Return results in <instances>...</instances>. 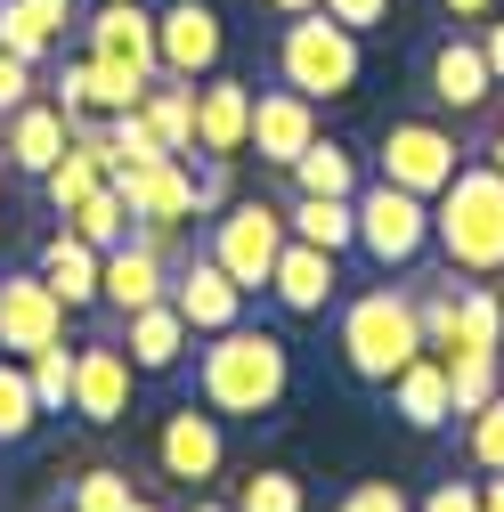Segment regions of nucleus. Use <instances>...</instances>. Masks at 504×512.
Masks as SVG:
<instances>
[{
  "instance_id": "obj_41",
  "label": "nucleus",
  "mask_w": 504,
  "mask_h": 512,
  "mask_svg": "<svg viewBox=\"0 0 504 512\" xmlns=\"http://www.w3.org/2000/svg\"><path fill=\"white\" fill-rule=\"evenodd\" d=\"M318 9L350 33H374V25H391V0H318Z\"/></svg>"
},
{
  "instance_id": "obj_1",
  "label": "nucleus",
  "mask_w": 504,
  "mask_h": 512,
  "mask_svg": "<svg viewBox=\"0 0 504 512\" xmlns=\"http://www.w3.org/2000/svg\"><path fill=\"white\" fill-rule=\"evenodd\" d=\"M285 391H293V350H285V334H269V326H220V334H204L196 342V399L228 423H261V415H277L285 407Z\"/></svg>"
},
{
  "instance_id": "obj_23",
  "label": "nucleus",
  "mask_w": 504,
  "mask_h": 512,
  "mask_svg": "<svg viewBox=\"0 0 504 512\" xmlns=\"http://www.w3.org/2000/svg\"><path fill=\"white\" fill-rule=\"evenodd\" d=\"M252 139V82H228V74H204L196 82V147L204 155H244Z\"/></svg>"
},
{
  "instance_id": "obj_10",
  "label": "nucleus",
  "mask_w": 504,
  "mask_h": 512,
  "mask_svg": "<svg viewBox=\"0 0 504 512\" xmlns=\"http://www.w3.org/2000/svg\"><path fill=\"white\" fill-rule=\"evenodd\" d=\"M155 57H163V74L171 82H204L220 74V57H228V25L212 0H171V9H155Z\"/></svg>"
},
{
  "instance_id": "obj_44",
  "label": "nucleus",
  "mask_w": 504,
  "mask_h": 512,
  "mask_svg": "<svg viewBox=\"0 0 504 512\" xmlns=\"http://www.w3.org/2000/svg\"><path fill=\"white\" fill-rule=\"evenodd\" d=\"M480 512H504V472H480Z\"/></svg>"
},
{
  "instance_id": "obj_40",
  "label": "nucleus",
  "mask_w": 504,
  "mask_h": 512,
  "mask_svg": "<svg viewBox=\"0 0 504 512\" xmlns=\"http://www.w3.org/2000/svg\"><path fill=\"white\" fill-rule=\"evenodd\" d=\"M25 98H41V82H33V66L17 49H0V114H17Z\"/></svg>"
},
{
  "instance_id": "obj_47",
  "label": "nucleus",
  "mask_w": 504,
  "mask_h": 512,
  "mask_svg": "<svg viewBox=\"0 0 504 512\" xmlns=\"http://www.w3.org/2000/svg\"><path fill=\"white\" fill-rule=\"evenodd\" d=\"M488 163H496V171H504V122H496V139H488Z\"/></svg>"
},
{
  "instance_id": "obj_5",
  "label": "nucleus",
  "mask_w": 504,
  "mask_h": 512,
  "mask_svg": "<svg viewBox=\"0 0 504 512\" xmlns=\"http://www.w3.org/2000/svg\"><path fill=\"white\" fill-rule=\"evenodd\" d=\"M456 171H464V139L448 122L407 114V122H383V139H374V179L407 187V196H439Z\"/></svg>"
},
{
  "instance_id": "obj_15",
  "label": "nucleus",
  "mask_w": 504,
  "mask_h": 512,
  "mask_svg": "<svg viewBox=\"0 0 504 512\" xmlns=\"http://www.w3.org/2000/svg\"><path fill=\"white\" fill-rule=\"evenodd\" d=\"M244 301H252V293L212 261V252H196V261H179V269H171V309L187 317V326H196V342H204V334H220V326H236Z\"/></svg>"
},
{
  "instance_id": "obj_39",
  "label": "nucleus",
  "mask_w": 504,
  "mask_h": 512,
  "mask_svg": "<svg viewBox=\"0 0 504 512\" xmlns=\"http://www.w3.org/2000/svg\"><path fill=\"white\" fill-rule=\"evenodd\" d=\"M415 512H480V480H431L423 496H415Z\"/></svg>"
},
{
  "instance_id": "obj_24",
  "label": "nucleus",
  "mask_w": 504,
  "mask_h": 512,
  "mask_svg": "<svg viewBox=\"0 0 504 512\" xmlns=\"http://www.w3.org/2000/svg\"><path fill=\"white\" fill-rule=\"evenodd\" d=\"M41 277H49V293H57V301L82 317V309H98V293H106V252H98V244H82L74 228H57V236L41 244Z\"/></svg>"
},
{
  "instance_id": "obj_6",
  "label": "nucleus",
  "mask_w": 504,
  "mask_h": 512,
  "mask_svg": "<svg viewBox=\"0 0 504 512\" xmlns=\"http://www.w3.org/2000/svg\"><path fill=\"white\" fill-rule=\"evenodd\" d=\"M285 244H293V228H285L277 204H220V212H212V236H204V252H212L244 293H269Z\"/></svg>"
},
{
  "instance_id": "obj_11",
  "label": "nucleus",
  "mask_w": 504,
  "mask_h": 512,
  "mask_svg": "<svg viewBox=\"0 0 504 512\" xmlns=\"http://www.w3.org/2000/svg\"><path fill=\"white\" fill-rule=\"evenodd\" d=\"M114 196L131 204V220H163V228H196L204 204H196V171H187V155H155V163H122L106 171Z\"/></svg>"
},
{
  "instance_id": "obj_4",
  "label": "nucleus",
  "mask_w": 504,
  "mask_h": 512,
  "mask_svg": "<svg viewBox=\"0 0 504 512\" xmlns=\"http://www.w3.org/2000/svg\"><path fill=\"white\" fill-rule=\"evenodd\" d=\"M277 74H285V90H301V98H350L358 74H366L358 33L334 25L326 9L285 17V33H277Z\"/></svg>"
},
{
  "instance_id": "obj_3",
  "label": "nucleus",
  "mask_w": 504,
  "mask_h": 512,
  "mask_svg": "<svg viewBox=\"0 0 504 512\" xmlns=\"http://www.w3.org/2000/svg\"><path fill=\"white\" fill-rule=\"evenodd\" d=\"M415 350H431V342H423V301H415V293L366 285V293L342 309V366H350L358 382H391Z\"/></svg>"
},
{
  "instance_id": "obj_27",
  "label": "nucleus",
  "mask_w": 504,
  "mask_h": 512,
  "mask_svg": "<svg viewBox=\"0 0 504 512\" xmlns=\"http://www.w3.org/2000/svg\"><path fill=\"white\" fill-rule=\"evenodd\" d=\"M285 228L301 236V244H318V252H342L358 244V196H293L285 204Z\"/></svg>"
},
{
  "instance_id": "obj_42",
  "label": "nucleus",
  "mask_w": 504,
  "mask_h": 512,
  "mask_svg": "<svg viewBox=\"0 0 504 512\" xmlns=\"http://www.w3.org/2000/svg\"><path fill=\"white\" fill-rule=\"evenodd\" d=\"M480 49H488V74H496V90H504V25H496V17L480 25Z\"/></svg>"
},
{
  "instance_id": "obj_49",
  "label": "nucleus",
  "mask_w": 504,
  "mask_h": 512,
  "mask_svg": "<svg viewBox=\"0 0 504 512\" xmlns=\"http://www.w3.org/2000/svg\"><path fill=\"white\" fill-rule=\"evenodd\" d=\"M66 512H74V504H66Z\"/></svg>"
},
{
  "instance_id": "obj_21",
  "label": "nucleus",
  "mask_w": 504,
  "mask_h": 512,
  "mask_svg": "<svg viewBox=\"0 0 504 512\" xmlns=\"http://www.w3.org/2000/svg\"><path fill=\"white\" fill-rule=\"evenodd\" d=\"M147 301H171V261H163L155 244L131 236V244L106 252V293H98V309H114V326H122V317L147 309Z\"/></svg>"
},
{
  "instance_id": "obj_17",
  "label": "nucleus",
  "mask_w": 504,
  "mask_h": 512,
  "mask_svg": "<svg viewBox=\"0 0 504 512\" xmlns=\"http://www.w3.org/2000/svg\"><path fill=\"white\" fill-rule=\"evenodd\" d=\"M66 147H74V114L57 106V98H25L17 114H0V155H9V171L41 179Z\"/></svg>"
},
{
  "instance_id": "obj_46",
  "label": "nucleus",
  "mask_w": 504,
  "mask_h": 512,
  "mask_svg": "<svg viewBox=\"0 0 504 512\" xmlns=\"http://www.w3.org/2000/svg\"><path fill=\"white\" fill-rule=\"evenodd\" d=\"M269 9H277V17H301V9H318V0H269Z\"/></svg>"
},
{
  "instance_id": "obj_22",
  "label": "nucleus",
  "mask_w": 504,
  "mask_h": 512,
  "mask_svg": "<svg viewBox=\"0 0 504 512\" xmlns=\"http://www.w3.org/2000/svg\"><path fill=\"white\" fill-rule=\"evenodd\" d=\"M122 350H131V366H139V374H179V366H187V350H196V326H187L171 301H147V309L122 317Z\"/></svg>"
},
{
  "instance_id": "obj_37",
  "label": "nucleus",
  "mask_w": 504,
  "mask_h": 512,
  "mask_svg": "<svg viewBox=\"0 0 504 512\" xmlns=\"http://www.w3.org/2000/svg\"><path fill=\"white\" fill-rule=\"evenodd\" d=\"M106 147H114V171H122V163H155V155H171L139 106H131V114H106Z\"/></svg>"
},
{
  "instance_id": "obj_26",
  "label": "nucleus",
  "mask_w": 504,
  "mask_h": 512,
  "mask_svg": "<svg viewBox=\"0 0 504 512\" xmlns=\"http://www.w3.org/2000/svg\"><path fill=\"white\" fill-rule=\"evenodd\" d=\"M285 179H293V196H358V187H366V179H358V155H350L342 139H326V131L285 163Z\"/></svg>"
},
{
  "instance_id": "obj_35",
  "label": "nucleus",
  "mask_w": 504,
  "mask_h": 512,
  "mask_svg": "<svg viewBox=\"0 0 504 512\" xmlns=\"http://www.w3.org/2000/svg\"><path fill=\"white\" fill-rule=\"evenodd\" d=\"M464 456H472V472H504V391L464 415Z\"/></svg>"
},
{
  "instance_id": "obj_34",
  "label": "nucleus",
  "mask_w": 504,
  "mask_h": 512,
  "mask_svg": "<svg viewBox=\"0 0 504 512\" xmlns=\"http://www.w3.org/2000/svg\"><path fill=\"white\" fill-rule=\"evenodd\" d=\"M448 391H456V415L488 407V399L504 391V374H496V350H456V358H448Z\"/></svg>"
},
{
  "instance_id": "obj_43",
  "label": "nucleus",
  "mask_w": 504,
  "mask_h": 512,
  "mask_svg": "<svg viewBox=\"0 0 504 512\" xmlns=\"http://www.w3.org/2000/svg\"><path fill=\"white\" fill-rule=\"evenodd\" d=\"M439 9H448L456 25H488V17H496V0H439Z\"/></svg>"
},
{
  "instance_id": "obj_13",
  "label": "nucleus",
  "mask_w": 504,
  "mask_h": 512,
  "mask_svg": "<svg viewBox=\"0 0 504 512\" xmlns=\"http://www.w3.org/2000/svg\"><path fill=\"white\" fill-rule=\"evenodd\" d=\"M423 82H431V106H439V114H456V122L488 114V98H496V74H488V49H480V33H448V41L431 49Z\"/></svg>"
},
{
  "instance_id": "obj_30",
  "label": "nucleus",
  "mask_w": 504,
  "mask_h": 512,
  "mask_svg": "<svg viewBox=\"0 0 504 512\" xmlns=\"http://www.w3.org/2000/svg\"><path fill=\"white\" fill-rule=\"evenodd\" d=\"M33 431H41L33 374H25V358H0V447H25Z\"/></svg>"
},
{
  "instance_id": "obj_48",
  "label": "nucleus",
  "mask_w": 504,
  "mask_h": 512,
  "mask_svg": "<svg viewBox=\"0 0 504 512\" xmlns=\"http://www.w3.org/2000/svg\"><path fill=\"white\" fill-rule=\"evenodd\" d=\"M131 512H163V504H147V496H139V504H131Z\"/></svg>"
},
{
  "instance_id": "obj_32",
  "label": "nucleus",
  "mask_w": 504,
  "mask_h": 512,
  "mask_svg": "<svg viewBox=\"0 0 504 512\" xmlns=\"http://www.w3.org/2000/svg\"><path fill=\"white\" fill-rule=\"evenodd\" d=\"M25 374H33V399H41V415H74V350H66V342L33 350V358H25Z\"/></svg>"
},
{
  "instance_id": "obj_29",
  "label": "nucleus",
  "mask_w": 504,
  "mask_h": 512,
  "mask_svg": "<svg viewBox=\"0 0 504 512\" xmlns=\"http://www.w3.org/2000/svg\"><path fill=\"white\" fill-rule=\"evenodd\" d=\"M66 228H74L82 244L114 252V244H131V204H122V196H114V179H106V187H90V196L66 212Z\"/></svg>"
},
{
  "instance_id": "obj_8",
  "label": "nucleus",
  "mask_w": 504,
  "mask_h": 512,
  "mask_svg": "<svg viewBox=\"0 0 504 512\" xmlns=\"http://www.w3.org/2000/svg\"><path fill=\"white\" fill-rule=\"evenodd\" d=\"M423 342L439 358L504 350V293L496 285H439V293H423Z\"/></svg>"
},
{
  "instance_id": "obj_45",
  "label": "nucleus",
  "mask_w": 504,
  "mask_h": 512,
  "mask_svg": "<svg viewBox=\"0 0 504 512\" xmlns=\"http://www.w3.org/2000/svg\"><path fill=\"white\" fill-rule=\"evenodd\" d=\"M179 512H236V504H220V496H187Z\"/></svg>"
},
{
  "instance_id": "obj_7",
  "label": "nucleus",
  "mask_w": 504,
  "mask_h": 512,
  "mask_svg": "<svg viewBox=\"0 0 504 512\" xmlns=\"http://www.w3.org/2000/svg\"><path fill=\"white\" fill-rule=\"evenodd\" d=\"M358 252L374 269H415L431 252V196H407L391 179L358 187Z\"/></svg>"
},
{
  "instance_id": "obj_14",
  "label": "nucleus",
  "mask_w": 504,
  "mask_h": 512,
  "mask_svg": "<svg viewBox=\"0 0 504 512\" xmlns=\"http://www.w3.org/2000/svg\"><path fill=\"white\" fill-rule=\"evenodd\" d=\"M131 391H139V366H131V350H122V334L74 350V415L82 423H98V431L122 423L131 415Z\"/></svg>"
},
{
  "instance_id": "obj_31",
  "label": "nucleus",
  "mask_w": 504,
  "mask_h": 512,
  "mask_svg": "<svg viewBox=\"0 0 504 512\" xmlns=\"http://www.w3.org/2000/svg\"><path fill=\"white\" fill-rule=\"evenodd\" d=\"M236 512H309V488L293 480V472H277V464H261V472H244L236 480V496H228Z\"/></svg>"
},
{
  "instance_id": "obj_25",
  "label": "nucleus",
  "mask_w": 504,
  "mask_h": 512,
  "mask_svg": "<svg viewBox=\"0 0 504 512\" xmlns=\"http://www.w3.org/2000/svg\"><path fill=\"white\" fill-rule=\"evenodd\" d=\"M74 25H82V17H74V0H0V49H17L25 66L57 57Z\"/></svg>"
},
{
  "instance_id": "obj_19",
  "label": "nucleus",
  "mask_w": 504,
  "mask_h": 512,
  "mask_svg": "<svg viewBox=\"0 0 504 512\" xmlns=\"http://www.w3.org/2000/svg\"><path fill=\"white\" fill-rule=\"evenodd\" d=\"M383 391H391V415L407 431H448L456 423V391H448V358H439V350H415Z\"/></svg>"
},
{
  "instance_id": "obj_33",
  "label": "nucleus",
  "mask_w": 504,
  "mask_h": 512,
  "mask_svg": "<svg viewBox=\"0 0 504 512\" xmlns=\"http://www.w3.org/2000/svg\"><path fill=\"white\" fill-rule=\"evenodd\" d=\"M90 66V106L98 114H131L139 98H147V82L155 74H139V66H114V57H82Z\"/></svg>"
},
{
  "instance_id": "obj_12",
  "label": "nucleus",
  "mask_w": 504,
  "mask_h": 512,
  "mask_svg": "<svg viewBox=\"0 0 504 512\" xmlns=\"http://www.w3.org/2000/svg\"><path fill=\"white\" fill-rule=\"evenodd\" d=\"M155 464H163V480H179V488L220 480V464H228V431H220V415H212L204 399H196V407H171L163 431H155Z\"/></svg>"
},
{
  "instance_id": "obj_18",
  "label": "nucleus",
  "mask_w": 504,
  "mask_h": 512,
  "mask_svg": "<svg viewBox=\"0 0 504 512\" xmlns=\"http://www.w3.org/2000/svg\"><path fill=\"white\" fill-rule=\"evenodd\" d=\"M309 139H318V98H301V90H252V155L261 163H293Z\"/></svg>"
},
{
  "instance_id": "obj_9",
  "label": "nucleus",
  "mask_w": 504,
  "mask_h": 512,
  "mask_svg": "<svg viewBox=\"0 0 504 512\" xmlns=\"http://www.w3.org/2000/svg\"><path fill=\"white\" fill-rule=\"evenodd\" d=\"M66 326H74V309L49 293L41 269H9L0 277V358H33L49 342H66Z\"/></svg>"
},
{
  "instance_id": "obj_28",
  "label": "nucleus",
  "mask_w": 504,
  "mask_h": 512,
  "mask_svg": "<svg viewBox=\"0 0 504 512\" xmlns=\"http://www.w3.org/2000/svg\"><path fill=\"white\" fill-rule=\"evenodd\" d=\"M139 114L155 122V139H163L171 155H196V82L155 74V82H147V98H139Z\"/></svg>"
},
{
  "instance_id": "obj_16",
  "label": "nucleus",
  "mask_w": 504,
  "mask_h": 512,
  "mask_svg": "<svg viewBox=\"0 0 504 512\" xmlns=\"http://www.w3.org/2000/svg\"><path fill=\"white\" fill-rule=\"evenodd\" d=\"M82 57H114V66L163 74V57H155V9H147V0H98L90 25H82Z\"/></svg>"
},
{
  "instance_id": "obj_20",
  "label": "nucleus",
  "mask_w": 504,
  "mask_h": 512,
  "mask_svg": "<svg viewBox=\"0 0 504 512\" xmlns=\"http://www.w3.org/2000/svg\"><path fill=\"white\" fill-rule=\"evenodd\" d=\"M269 293H277V309H285V317H326V301L342 293V261L293 236V244L277 252V277H269Z\"/></svg>"
},
{
  "instance_id": "obj_38",
  "label": "nucleus",
  "mask_w": 504,
  "mask_h": 512,
  "mask_svg": "<svg viewBox=\"0 0 504 512\" xmlns=\"http://www.w3.org/2000/svg\"><path fill=\"white\" fill-rule=\"evenodd\" d=\"M334 512H415V496H407L399 480H358V488H342Z\"/></svg>"
},
{
  "instance_id": "obj_2",
  "label": "nucleus",
  "mask_w": 504,
  "mask_h": 512,
  "mask_svg": "<svg viewBox=\"0 0 504 512\" xmlns=\"http://www.w3.org/2000/svg\"><path fill=\"white\" fill-rule=\"evenodd\" d=\"M431 244L464 277H504V171L496 163L464 155V171L431 196Z\"/></svg>"
},
{
  "instance_id": "obj_36",
  "label": "nucleus",
  "mask_w": 504,
  "mask_h": 512,
  "mask_svg": "<svg viewBox=\"0 0 504 512\" xmlns=\"http://www.w3.org/2000/svg\"><path fill=\"white\" fill-rule=\"evenodd\" d=\"M131 504H139V488H131V472H114V464H90L74 480V512H131Z\"/></svg>"
}]
</instances>
